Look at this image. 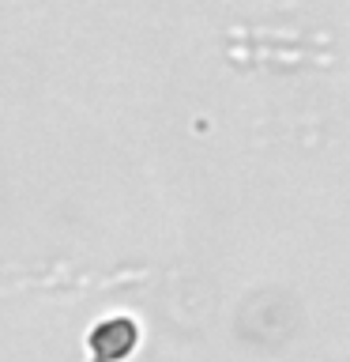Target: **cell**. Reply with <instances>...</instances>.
<instances>
[{
    "label": "cell",
    "mask_w": 350,
    "mask_h": 362,
    "mask_svg": "<svg viewBox=\"0 0 350 362\" xmlns=\"http://www.w3.org/2000/svg\"><path fill=\"white\" fill-rule=\"evenodd\" d=\"M135 344H140V328H135V321H128V317L98 321L95 332L87 336L90 362H121L135 351Z\"/></svg>",
    "instance_id": "obj_1"
}]
</instances>
